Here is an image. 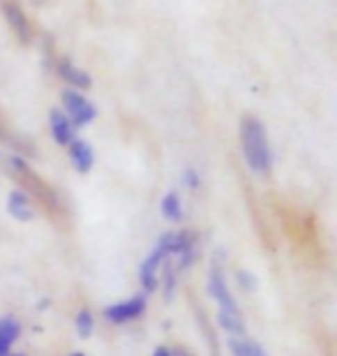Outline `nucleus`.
I'll return each mask as SVG.
<instances>
[{"label": "nucleus", "instance_id": "5", "mask_svg": "<svg viewBox=\"0 0 337 356\" xmlns=\"http://www.w3.org/2000/svg\"><path fill=\"white\" fill-rule=\"evenodd\" d=\"M167 259H169V254L164 252L160 245H155L148 257L143 259V264L139 268V282L143 291H155L160 287V268L164 266Z\"/></svg>", "mask_w": 337, "mask_h": 356}, {"label": "nucleus", "instance_id": "8", "mask_svg": "<svg viewBox=\"0 0 337 356\" xmlns=\"http://www.w3.org/2000/svg\"><path fill=\"white\" fill-rule=\"evenodd\" d=\"M49 125H51V137L56 144L60 146H69L74 141V125L69 123V118L63 113L60 109H51L49 113Z\"/></svg>", "mask_w": 337, "mask_h": 356}, {"label": "nucleus", "instance_id": "21", "mask_svg": "<svg viewBox=\"0 0 337 356\" xmlns=\"http://www.w3.org/2000/svg\"><path fill=\"white\" fill-rule=\"evenodd\" d=\"M7 356H24V354H7Z\"/></svg>", "mask_w": 337, "mask_h": 356}, {"label": "nucleus", "instance_id": "15", "mask_svg": "<svg viewBox=\"0 0 337 356\" xmlns=\"http://www.w3.org/2000/svg\"><path fill=\"white\" fill-rule=\"evenodd\" d=\"M74 326H76L79 338H90L92 331H95V319H92V312L88 308L79 310L76 312V319H74Z\"/></svg>", "mask_w": 337, "mask_h": 356}, {"label": "nucleus", "instance_id": "18", "mask_svg": "<svg viewBox=\"0 0 337 356\" xmlns=\"http://www.w3.org/2000/svg\"><path fill=\"white\" fill-rule=\"evenodd\" d=\"M171 356H195V354L183 350V347H174V350H171Z\"/></svg>", "mask_w": 337, "mask_h": 356}, {"label": "nucleus", "instance_id": "3", "mask_svg": "<svg viewBox=\"0 0 337 356\" xmlns=\"http://www.w3.org/2000/svg\"><path fill=\"white\" fill-rule=\"evenodd\" d=\"M148 303H146V296L143 294H136L132 298H125L120 303H111L104 308V319L109 324H127V322H134L139 319L143 312H146Z\"/></svg>", "mask_w": 337, "mask_h": 356}, {"label": "nucleus", "instance_id": "12", "mask_svg": "<svg viewBox=\"0 0 337 356\" xmlns=\"http://www.w3.org/2000/svg\"><path fill=\"white\" fill-rule=\"evenodd\" d=\"M217 324L224 329L231 338H243L245 336V322H243L240 312H227L220 310L217 312Z\"/></svg>", "mask_w": 337, "mask_h": 356}, {"label": "nucleus", "instance_id": "19", "mask_svg": "<svg viewBox=\"0 0 337 356\" xmlns=\"http://www.w3.org/2000/svg\"><path fill=\"white\" fill-rule=\"evenodd\" d=\"M153 356H171V350L169 347H157V350L153 352Z\"/></svg>", "mask_w": 337, "mask_h": 356}, {"label": "nucleus", "instance_id": "7", "mask_svg": "<svg viewBox=\"0 0 337 356\" xmlns=\"http://www.w3.org/2000/svg\"><path fill=\"white\" fill-rule=\"evenodd\" d=\"M69 160L79 174H88L95 165V151L85 139H74L69 144Z\"/></svg>", "mask_w": 337, "mask_h": 356}, {"label": "nucleus", "instance_id": "9", "mask_svg": "<svg viewBox=\"0 0 337 356\" xmlns=\"http://www.w3.org/2000/svg\"><path fill=\"white\" fill-rule=\"evenodd\" d=\"M7 211L14 220L19 222H31L35 218V209L31 204V197L26 195L24 190H12L10 197H7Z\"/></svg>", "mask_w": 337, "mask_h": 356}, {"label": "nucleus", "instance_id": "10", "mask_svg": "<svg viewBox=\"0 0 337 356\" xmlns=\"http://www.w3.org/2000/svg\"><path fill=\"white\" fill-rule=\"evenodd\" d=\"M21 336V324L14 317H0V356H7Z\"/></svg>", "mask_w": 337, "mask_h": 356}, {"label": "nucleus", "instance_id": "13", "mask_svg": "<svg viewBox=\"0 0 337 356\" xmlns=\"http://www.w3.org/2000/svg\"><path fill=\"white\" fill-rule=\"evenodd\" d=\"M160 211L164 220H171V222H181L183 220V202H181V195L176 190H171L164 195L162 204H160Z\"/></svg>", "mask_w": 337, "mask_h": 356}, {"label": "nucleus", "instance_id": "2", "mask_svg": "<svg viewBox=\"0 0 337 356\" xmlns=\"http://www.w3.org/2000/svg\"><path fill=\"white\" fill-rule=\"evenodd\" d=\"M63 104H65V116L69 118V123L74 127H83L90 125L92 120L97 118V109L95 104L90 102L88 97L81 95L79 90H63Z\"/></svg>", "mask_w": 337, "mask_h": 356}, {"label": "nucleus", "instance_id": "20", "mask_svg": "<svg viewBox=\"0 0 337 356\" xmlns=\"http://www.w3.org/2000/svg\"><path fill=\"white\" fill-rule=\"evenodd\" d=\"M69 356H85L83 352H74V354H69Z\"/></svg>", "mask_w": 337, "mask_h": 356}, {"label": "nucleus", "instance_id": "11", "mask_svg": "<svg viewBox=\"0 0 337 356\" xmlns=\"http://www.w3.org/2000/svg\"><path fill=\"white\" fill-rule=\"evenodd\" d=\"M58 74H60V79H65L69 86H74L76 90H88L92 86L90 74H85L83 70L74 67L69 60H60L58 63Z\"/></svg>", "mask_w": 337, "mask_h": 356}, {"label": "nucleus", "instance_id": "16", "mask_svg": "<svg viewBox=\"0 0 337 356\" xmlns=\"http://www.w3.org/2000/svg\"><path fill=\"white\" fill-rule=\"evenodd\" d=\"M236 280H238L243 291H254L256 289V277L249 273V270H245V268L236 270Z\"/></svg>", "mask_w": 337, "mask_h": 356}, {"label": "nucleus", "instance_id": "4", "mask_svg": "<svg viewBox=\"0 0 337 356\" xmlns=\"http://www.w3.org/2000/svg\"><path fill=\"white\" fill-rule=\"evenodd\" d=\"M208 294H211L215 301L220 303V310H227V312H240L238 308V301H236V296L231 294V289H229L227 284V277L222 273L220 266H213L211 273H208Z\"/></svg>", "mask_w": 337, "mask_h": 356}, {"label": "nucleus", "instance_id": "17", "mask_svg": "<svg viewBox=\"0 0 337 356\" xmlns=\"http://www.w3.org/2000/svg\"><path fill=\"white\" fill-rule=\"evenodd\" d=\"M185 185H188L190 190H197L199 185H202V178H199V174H197V169H195V167L185 169Z\"/></svg>", "mask_w": 337, "mask_h": 356}, {"label": "nucleus", "instance_id": "14", "mask_svg": "<svg viewBox=\"0 0 337 356\" xmlns=\"http://www.w3.org/2000/svg\"><path fill=\"white\" fill-rule=\"evenodd\" d=\"M229 350H231L233 356H268V352L263 350L259 343L249 340L247 336L231 338V340H229Z\"/></svg>", "mask_w": 337, "mask_h": 356}, {"label": "nucleus", "instance_id": "6", "mask_svg": "<svg viewBox=\"0 0 337 356\" xmlns=\"http://www.w3.org/2000/svg\"><path fill=\"white\" fill-rule=\"evenodd\" d=\"M3 12H5L7 24H10L12 31L17 33V38L24 42V44H28V42L33 40V31H31V24H28L24 10H21L19 5L10 3V0H5V3H3Z\"/></svg>", "mask_w": 337, "mask_h": 356}, {"label": "nucleus", "instance_id": "1", "mask_svg": "<svg viewBox=\"0 0 337 356\" xmlns=\"http://www.w3.org/2000/svg\"><path fill=\"white\" fill-rule=\"evenodd\" d=\"M240 148L245 155L247 167L254 174L268 176L272 169V148L268 141V132L259 118L243 116L240 120Z\"/></svg>", "mask_w": 337, "mask_h": 356}]
</instances>
